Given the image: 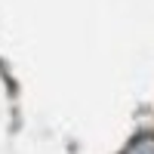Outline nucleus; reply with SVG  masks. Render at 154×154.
I'll return each instance as SVG.
<instances>
[{"instance_id":"f257e3e1","label":"nucleus","mask_w":154,"mask_h":154,"mask_svg":"<svg viewBox=\"0 0 154 154\" xmlns=\"http://www.w3.org/2000/svg\"><path fill=\"white\" fill-rule=\"evenodd\" d=\"M123 154H154V136H142L126 148Z\"/></svg>"}]
</instances>
